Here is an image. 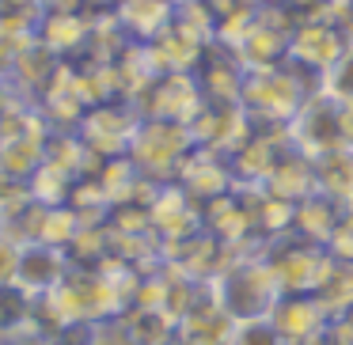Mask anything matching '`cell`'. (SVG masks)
<instances>
[{
	"label": "cell",
	"instance_id": "obj_42",
	"mask_svg": "<svg viewBox=\"0 0 353 345\" xmlns=\"http://www.w3.org/2000/svg\"><path fill=\"white\" fill-rule=\"evenodd\" d=\"M270 4H277V8L292 12L296 19H307V16H319V12L327 8L330 0H270Z\"/></svg>",
	"mask_w": 353,
	"mask_h": 345
},
{
	"label": "cell",
	"instance_id": "obj_32",
	"mask_svg": "<svg viewBox=\"0 0 353 345\" xmlns=\"http://www.w3.org/2000/svg\"><path fill=\"white\" fill-rule=\"evenodd\" d=\"M315 300L323 304V311L334 319L345 307H353V262H330L323 284L315 289Z\"/></svg>",
	"mask_w": 353,
	"mask_h": 345
},
{
	"label": "cell",
	"instance_id": "obj_43",
	"mask_svg": "<svg viewBox=\"0 0 353 345\" xmlns=\"http://www.w3.org/2000/svg\"><path fill=\"white\" fill-rule=\"evenodd\" d=\"M122 0H80V8L92 12V16H103V12H114Z\"/></svg>",
	"mask_w": 353,
	"mask_h": 345
},
{
	"label": "cell",
	"instance_id": "obj_41",
	"mask_svg": "<svg viewBox=\"0 0 353 345\" xmlns=\"http://www.w3.org/2000/svg\"><path fill=\"white\" fill-rule=\"evenodd\" d=\"M327 337L334 345H353V307H345L342 315H334V319H330Z\"/></svg>",
	"mask_w": 353,
	"mask_h": 345
},
{
	"label": "cell",
	"instance_id": "obj_49",
	"mask_svg": "<svg viewBox=\"0 0 353 345\" xmlns=\"http://www.w3.org/2000/svg\"><path fill=\"white\" fill-rule=\"evenodd\" d=\"M350 137H353V103H350Z\"/></svg>",
	"mask_w": 353,
	"mask_h": 345
},
{
	"label": "cell",
	"instance_id": "obj_34",
	"mask_svg": "<svg viewBox=\"0 0 353 345\" xmlns=\"http://www.w3.org/2000/svg\"><path fill=\"white\" fill-rule=\"evenodd\" d=\"M31 198L39 201V205H69V194H72V178H65L61 171L46 167L42 163L39 171L31 175Z\"/></svg>",
	"mask_w": 353,
	"mask_h": 345
},
{
	"label": "cell",
	"instance_id": "obj_36",
	"mask_svg": "<svg viewBox=\"0 0 353 345\" xmlns=\"http://www.w3.org/2000/svg\"><path fill=\"white\" fill-rule=\"evenodd\" d=\"M232 345H289V342L270 319H251V322H236Z\"/></svg>",
	"mask_w": 353,
	"mask_h": 345
},
{
	"label": "cell",
	"instance_id": "obj_14",
	"mask_svg": "<svg viewBox=\"0 0 353 345\" xmlns=\"http://www.w3.org/2000/svg\"><path fill=\"white\" fill-rule=\"evenodd\" d=\"M175 182L183 186V190L190 194V198L198 201L201 209L213 205V201H221V198H224V194L236 190V175H232V163L224 160V156H216V152H205V148H194L190 160L183 163V171H179Z\"/></svg>",
	"mask_w": 353,
	"mask_h": 345
},
{
	"label": "cell",
	"instance_id": "obj_1",
	"mask_svg": "<svg viewBox=\"0 0 353 345\" xmlns=\"http://www.w3.org/2000/svg\"><path fill=\"white\" fill-rule=\"evenodd\" d=\"M315 80H307L300 69L281 65V69H266V72H247L243 95L239 107L251 114V122L259 129H289L296 110L304 107V99L315 92Z\"/></svg>",
	"mask_w": 353,
	"mask_h": 345
},
{
	"label": "cell",
	"instance_id": "obj_45",
	"mask_svg": "<svg viewBox=\"0 0 353 345\" xmlns=\"http://www.w3.org/2000/svg\"><path fill=\"white\" fill-rule=\"evenodd\" d=\"M8 99H12V87H8V80L0 76V107H4V103H8Z\"/></svg>",
	"mask_w": 353,
	"mask_h": 345
},
{
	"label": "cell",
	"instance_id": "obj_7",
	"mask_svg": "<svg viewBox=\"0 0 353 345\" xmlns=\"http://www.w3.org/2000/svg\"><path fill=\"white\" fill-rule=\"evenodd\" d=\"M292 27H296V16L277 4H266L259 8V19L251 23V31L232 46V54L239 57L247 72H266V69H281L289 65V39Z\"/></svg>",
	"mask_w": 353,
	"mask_h": 345
},
{
	"label": "cell",
	"instance_id": "obj_5",
	"mask_svg": "<svg viewBox=\"0 0 353 345\" xmlns=\"http://www.w3.org/2000/svg\"><path fill=\"white\" fill-rule=\"evenodd\" d=\"M194 133L190 125H175V122H156V118H141V129L133 137L130 160L152 182H175L183 163L194 152Z\"/></svg>",
	"mask_w": 353,
	"mask_h": 345
},
{
	"label": "cell",
	"instance_id": "obj_40",
	"mask_svg": "<svg viewBox=\"0 0 353 345\" xmlns=\"http://www.w3.org/2000/svg\"><path fill=\"white\" fill-rule=\"evenodd\" d=\"M319 16H327L330 23L342 27V34L350 39V46H353V0H330V4L319 12Z\"/></svg>",
	"mask_w": 353,
	"mask_h": 345
},
{
	"label": "cell",
	"instance_id": "obj_18",
	"mask_svg": "<svg viewBox=\"0 0 353 345\" xmlns=\"http://www.w3.org/2000/svg\"><path fill=\"white\" fill-rule=\"evenodd\" d=\"M232 334H236V319L221 307L213 284L179 319V345H232Z\"/></svg>",
	"mask_w": 353,
	"mask_h": 345
},
{
	"label": "cell",
	"instance_id": "obj_27",
	"mask_svg": "<svg viewBox=\"0 0 353 345\" xmlns=\"http://www.w3.org/2000/svg\"><path fill=\"white\" fill-rule=\"evenodd\" d=\"M46 167H54V171H61L65 178L80 182L84 175H92V171L99 167V160L88 152V145L80 140L77 129H50V137H46Z\"/></svg>",
	"mask_w": 353,
	"mask_h": 345
},
{
	"label": "cell",
	"instance_id": "obj_47",
	"mask_svg": "<svg viewBox=\"0 0 353 345\" xmlns=\"http://www.w3.org/2000/svg\"><path fill=\"white\" fill-rule=\"evenodd\" d=\"M239 4H247V8H266L270 0H239Z\"/></svg>",
	"mask_w": 353,
	"mask_h": 345
},
{
	"label": "cell",
	"instance_id": "obj_4",
	"mask_svg": "<svg viewBox=\"0 0 353 345\" xmlns=\"http://www.w3.org/2000/svg\"><path fill=\"white\" fill-rule=\"evenodd\" d=\"M262 258H266V266H270V273H274L281 296H315V289L323 284L330 262H334L327 254V247L307 243V239L296 236V231L270 239V243L262 247Z\"/></svg>",
	"mask_w": 353,
	"mask_h": 345
},
{
	"label": "cell",
	"instance_id": "obj_16",
	"mask_svg": "<svg viewBox=\"0 0 353 345\" xmlns=\"http://www.w3.org/2000/svg\"><path fill=\"white\" fill-rule=\"evenodd\" d=\"M88 39H92V12L84 8H65V12H42L39 42L57 54L61 61H84Z\"/></svg>",
	"mask_w": 353,
	"mask_h": 345
},
{
	"label": "cell",
	"instance_id": "obj_37",
	"mask_svg": "<svg viewBox=\"0 0 353 345\" xmlns=\"http://www.w3.org/2000/svg\"><path fill=\"white\" fill-rule=\"evenodd\" d=\"M323 87H327L330 95H338L342 103H353V46L345 50V57H342V61H338L334 69L327 72Z\"/></svg>",
	"mask_w": 353,
	"mask_h": 345
},
{
	"label": "cell",
	"instance_id": "obj_9",
	"mask_svg": "<svg viewBox=\"0 0 353 345\" xmlns=\"http://www.w3.org/2000/svg\"><path fill=\"white\" fill-rule=\"evenodd\" d=\"M133 107L141 118H156V122H175V125H194L198 114L205 110V92L198 84V72H163L148 84Z\"/></svg>",
	"mask_w": 353,
	"mask_h": 345
},
{
	"label": "cell",
	"instance_id": "obj_38",
	"mask_svg": "<svg viewBox=\"0 0 353 345\" xmlns=\"http://www.w3.org/2000/svg\"><path fill=\"white\" fill-rule=\"evenodd\" d=\"M327 254L334 262H353V216L345 213L342 224L334 228V236L327 239Z\"/></svg>",
	"mask_w": 353,
	"mask_h": 345
},
{
	"label": "cell",
	"instance_id": "obj_50",
	"mask_svg": "<svg viewBox=\"0 0 353 345\" xmlns=\"http://www.w3.org/2000/svg\"><path fill=\"white\" fill-rule=\"evenodd\" d=\"M345 213H350V216H353V201H350V205H345Z\"/></svg>",
	"mask_w": 353,
	"mask_h": 345
},
{
	"label": "cell",
	"instance_id": "obj_12",
	"mask_svg": "<svg viewBox=\"0 0 353 345\" xmlns=\"http://www.w3.org/2000/svg\"><path fill=\"white\" fill-rule=\"evenodd\" d=\"M292 148L296 145H292L289 129H259V125H254L251 140L228 160L232 175H236V186H262Z\"/></svg>",
	"mask_w": 353,
	"mask_h": 345
},
{
	"label": "cell",
	"instance_id": "obj_24",
	"mask_svg": "<svg viewBox=\"0 0 353 345\" xmlns=\"http://www.w3.org/2000/svg\"><path fill=\"white\" fill-rule=\"evenodd\" d=\"M198 84L205 92V103H239L243 84H247V69L239 65V57L228 46L213 42L198 69Z\"/></svg>",
	"mask_w": 353,
	"mask_h": 345
},
{
	"label": "cell",
	"instance_id": "obj_30",
	"mask_svg": "<svg viewBox=\"0 0 353 345\" xmlns=\"http://www.w3.org/2000/svg\"><path fill=\"white\" fill-rule=\"evenodd\" d=\"M31 311H34V296L23 292L19 284H4L0 289V342L12 337H31Z\"/></svg>",
	"mask_w": 353,
	"mask_h": 345
},
{
	"label": "cell",
	"instance_id": "obj_2",
	"mask_svg": "<svg viewBox=\"0 0 353 345\" xmlns=\"http://www.w3.org/2000/svg\"><path fill=\"white\" fill-rule=\"evenodd\" d=\"M213 292H216V300H221V307L236 322L270 319L274 304L281 300V289H277L262 251L236 254V262L213 281Z\"/></svg>",
	"mask_w": 353,
	"mask_h": 345
},
{
	"label": "cell",
	"instance_id": "obj_35",
	"mask_svg": "<svg viewBox=\"0 0 353 345\" xmlns=\"http://www.w3.org/2000/svg\"><path fill=\"white\" fill-rule=\"evenodd\" d=\"M107 337V326L103 322H84V319H72L65 326H57L54 334L46 337V345H103Z\"/></svg>",
	"mask_w": 353,
	"mask_h": 345
},
{
	"label": "cell",
	"instance_id": "obj_8",
	"mask_svg": "<svg viewBox=\"0 0 353 345\" xmlns=\"http://www.w3.org/2000/svg\"><path fill=\"white\" fill-rule=\"evenodd\" d=\"M137 129H141V110L133 107V103L118 99V103H99V107H92L77 133L88 145V152L103 163V160H122V156H130Z\"/></svg>",
	"mask_w": 353,
	"mask_h": 345
},
{
	"label": "cell",
	"instance_id": "obj_39",
	"mask_svg": "<svg viewBox=\"0 0 353 345\" xmlns=\"http://www.w3.org/2000/svg\"><path fill=\"white\" fill-rule=\"evenodd\" d=\"M16 269H19V243L8 231H0V289L16 284Z\"/></svg>",
	"mask_w": 353,
	"mask_h": 345
},
{
	"label": "cell",
	"instance_id": "obj_10",
	"mask_svg": "<svg viewBox=\"0 0 353 345\" xmlns=\"http://www.w3.org/2000/svg\"><path fill=\"white\" fill-rule=\"evenodd\" d=\"M148 213H152V231L163 243V251H171L175 243H186L190 236L205 231V209H201L179 182L156 186Z\"/></svg>",
	"mask_w": 353,
	"mask_h": 345
},
{
	"label": "cell",
	"instance_id": "obj_6",
	"mask_svg": "<svg viewBox=\"0 0 353 345\" xmlns=\"http://www.w3.org/2000/svg\"><path fill=\"white\" fill-rule=\"evenodd\" d=\"M345 50H350V39L342 34V27L330 23L327 16H307V19H296V27H292L289 65L323 87L327 72L345 57Z\"/></svg>",
	"mask_w": 353,
	"mask_h": 345
},
{
	"label": "cell",
	"instance_id": "obj_13",
	"mask_svg": "<svg viewBox=\"0 0 353 345\" xmlns=\"http://www.w3.org/2000/svg\"><path fill=\"white\" fill-rule=\"evenodd\" d=\"M209 46H213V39L205 31H198V27H190L186 19L175 16V23L160 39L148 42V54H152L160 72H198L205 54H209Z\"/></svg>",
	"mask_w": 353,
	"mask_h": 345
},
{
	"label": "cell",
	"instance_id": "obj_22",
	"mask_svg": "<svg viewBox=\"0 0 353 345\" xmlns=\"http://www.w3.org/2000/svg\"><path fill=\"white\" fill-rule=\"evenodd\" d=\"M175 0H122L114 8V19L133 46H148L175 23Z\"/></svg>",
	"mask_w": 353,
	"mask_h": 345
},
{
	"label": "cell",
	"instance_id": "obj_33",
	"mask_svg": "<svg viewBox=\"0 0 353 345\" xmlns=\"http://www.w3.org/2000/svg\"><path fill=\"white\" fill-rule=\"evenodd\" d=\"M84 228L88 224L80 220V213L72 205H50L46 220H42V231H39V243H50V247H57V251H69Z\"/></svg>",
	"mask_w": 353,
	"mask_h": 345
},
{
	"label": "cell",
	"instance_id": "obj_17",
	"mask_svg": "<svg viewBox=\"0 0 353 345\" xmlns=\"http://www.w3.org/2000/svg\"><path fill=\"white\" fill-rule=\"evenodd\" d=\"M72 262L65 251L50 243H23L19 247V269H16V284L31 296H46V292L61 289V281L69 277Z\"/></svg>",
	"mask_w": 353,
	"mask_h": 345
},
{
	"label": "cell",
	"instance_id": "obj_15",
	"mask_svg": "<svg viewBox=\"0 0 353 345\" xmlns=\"http://www.w3.org/2000/svg\"><path fill=\"white\" fill-rule=\"evenodd\" d=\"M239 251H232L228 243H221V239L213 236V231H198V236H190L186 243H175L168 251V262L171 266H179L186 277H194V281L201 284H213L216 277L224 273V269L236 262Z\"/></svg>",
	"mask_w": 353,
	"mask_h": 345
},
{
	"label": "cell",
	"instance_id": "obj_3",
	"mask_svg": "<svg viewBox=\"0 0 353 345\" xmlns=\"http://www.w3.org/2000/svg\"><path fill=\"white\" fill-rule=\"evenodd\" d=\"M292 145L304 156L319 160L327 152H338V148H350V103H342L338 95H330L327 87H315L304 99V107L296 110L289 125Z\"/></svg>",
	"mask_w": 353,
	"mask_h": 345
},
{
	"label": "cell",
	"instance_id": "obj_20",
	"mask_svg": "<svg viewBox=\"0 0 353 345\" xmlns=\"http://www.w3.org/2000/svg\"><path fill=\"white\" fill-rule=\"evenodd\" d=\"M34 107H39V114L46 118L50 129H80L84 114L92 110L88 99L80 95V87H77V72H72V65H65V69L57 72L54 84L34 99Z\"/></svg>",
	"mask_w": 353,
	"mask_h": 345
},
{
	"label": "cell",
	"instance_id": "obj_29",
	"mask_svg": "<svg viewBox=\"0 0 353 345\" xmlns=\"http://www.w3.org/2000/svg\"><path fill=\"white\" fill-rule=\"evenodd\" d=\"M46 137H8V140H0V175L31 182V175L46 163Z\"/></svg>",
	"mask_w": 353,
	"mask_h": 345
},
{
	"label": "cell",
	"instance_id": "obj_23",
	"mask_svg": "<svg viewBox=\"0 0 353 345\" xmlns=\"http://www.w3.org/2000/svg\"><path fill=\"white\" fill-rule=\"evenodd\" d=\"M270 322L281 330L285 342H307V337H323L330 330V315L315 296H281L270 311Z\"/></svg>",
	"mask_w": 353,
	"mask_h": 345
},
{
	"label": "cell",
	"instance_id": "obj_46",
	"mask_svg": "<svg viewBox=\"0 0 353 345\" xmlns=\"http://www.w3.org/2000/svg\"><path fill=\"white\" fill-rule=\"evenodd\" d=\"M292 345H334V342H330V337L323 334V337H307V342H292Z\"/></svg>",
	"mask_w": 353,
	"mask_h": 345
},
{
	"label": "cell",
	"instance_id": "obj_11",
	"mask_svg": "<svg viewBox=\"0 0 353 345\" xmlns=\"http://www.w3.org/2000/svg\"><path fill=\"white\" fill-rule=\"evenodd\" d=\"M190 133H194V145L198 148L232 160V156L251 140L254 122L239 103H205V110H201L198 122L190 125Z\"/></svg>",
	"mask_w": 353,
	"mask_h": 345
},
{
	"label": "cell",
	"instance_id": "obj_19",
	"mask_svg": "<svg viewBox=\"0 0 353 345\" xmlns=\"http://www.w3.org/2000/svg\"><path fill=\"white\" fill-rule=\"evenodd\" d=\"M110 334L122 345H179V319L168 315L163 307H125L114 322Z\"/></svg>",
	"mask_w": 353,
	"mask_h": 345
},
{
	"label": "cell",
	"instance_id": "obj_25",
	"mask_svg": "<svg viewBox=\"0 0 353 345\" xmlns=\"http://www.w3.org/2000/svg\"><path fill=\"white\" fill-rule=\"evenodd\" d=\"M345 216V205L334 198H327V194L315 190L312 198H304L296 209H292V231H296L300 239H307V243H319L327 247V239L334 236V228L342 224Z\"/></svg>",
	"mask_w": 353,
	"mask_h": 345
},
{
	"label": "cell",
	"instance_id": "obj_26",
	"mask_svg": "<svg viewBox=\"0 0 353 345\" xmlns=\"http://www.w3.org/2000/svg\"><path fill=\"white\" fill-rule=\"evenodd\" d=\"M262 190H270L274 198L289 201V205H300L304 198L315 194V160L304 156L300 148H292V152L274 167V175L262 182Z\"/></svg>",
	"mask_w": 353,
	"mask_h": 345
},
{
	"label": "cell",
	"instance_id": "obj_21",
	"mask_svg": "<svg viewBox=\"0 0 353 345\" xmlns=\"http://www.w3.org/2000/svg\"><path fill=\"white\" fill-rule=\"evenodd\" d=\"M65 65H69V61H61L57 54H50L42 42H31V46H23L16 54V61H12V69H8V76H4V80H8L12 92H19L23 99L34 103L57 80V72H61Z\"/></svg>",
	"mask_w": 353,
	"mask_h": 345
},
{
	"label": "cell",
	"instance_id": "obj_44",
	"mask_svg": "<svg viewBox=\"0 0 353 345\" xmlns=\"http://www.w3.org/2000/svg\"><path fill=\"white\" fill-rule=\"evenodd\" d=\"M0 8H42V0H0Z\"/></svg>",
	"mask_w": 353,
	"mask_h": 345
},
{
	"label": "cell",
	"instance_id": "obj_28",
	"mask_svg": "<svg viewBox=\"0 0 353 345\" xmlns=\"http://www.w3.org/2000/svg\"><path fill=\"white\" fill-rule=\"evenodd\" d=\"M315 190L350 205L353 201V145L315 160Z\"/></svg>",
	"mask_w": 353,
	"mask_h": 345
},
{
	"label": "cell",
	"instance_id": "obj_48",
	"mask_svg": "<svg viewBox=\"0 0 353 345\" xmlns=\"http://www.w3.org/2000/svg\"><path fill=\"white\" fill-rule=\"evenodd\" d=\"M103 345H122V342H118L114 334H110V326H107V337H103Z\"/></svg>",
	"mask_w": 353,
	"mask_h": 345
},
{
	"label": "cell",
	"instance_id": "obj_31",
	"mask_svg": "<svg viewBox=\"0 0 353 345\" xmlns=\"http://www.w3.org/2000/svg\"><path fill=\"white\" fill-rule=\"evenodd\" d=\"M130 46H133V42L125 39V31L118 27L114 12L92 16V39H88L84 61H118V57H122Z\"/></svg>",
	"mask_w": 353,
	"mask_h": 345
}]
</instances>
